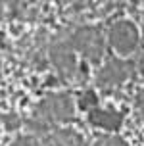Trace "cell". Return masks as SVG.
Wrapping results in <instances>:
<instances>
[{"instance_id": "1", "label": "cell", "mask_w": 144, "mask_h": 146, "mask_svg": "<svg viewBox=\"0 0 144 146\" xmlns=\"http://www.w3.org/2000/svg\"><path fill=\"white\" fill-rule=\"evenodd\" d=\"M108 38L113 50H117L119 54H131L138 44V31L131 21L121 19L111 25Z\"/></svg>"}, {"instance_id": "2", "label": "cell", "mask_w": 144, "mask_h": 146, "mask_svg": "<svg viewBox=\"0 0 144 146\" xmlns=\"http://www.w3.org/2000/svg\"><path fill=\"white\" fill-rule=\"evenodd\" d=\"M73 40H75V46L90 62H94V64L100 62L102 54H104V38H102V33L98 29H94V27H81L75 33Z\"/></svg>"}, {"instance_id": "3", "label": "cell", "mask_w": 144, "mask_h": 146, "mask_svg": "<svg viewBox=\"0 0 144 146\" xmlns=\"http://www.w3.org/2000/svg\"><path fill=\"white\" fill-rule=\"evenodd\" d=\"M131 73H133V64L125 62V60L111 58L109 62H106V66L98 73V85L102 88L117 87V85H121L129 79Z\"/></svg>"}, {"instance_id": "4", "label": "cell", "mask_w": 144, "mask_h": 146, "mask_svg": "<svg viewBox=\"0 0 144 146\" xmlns=\"http://www.w3.org/2000/svg\"><path fill=\"white\" fill-rule=\"evenodd\" d=\"M90 123L96 125V127H102V129H108V131H117L123 123V115L119 111H113V110H92L90 111Z\"/></svg>"}, {"instance_id": "5", "label": "cell", "mask_w": 144, "mask_h": 146, "mask_svg": "<svg viewBox=\"0 0 144 146\" xmlns=\"http://www.w3.org/2000/svg\"><path fill=\"white\" fill-rule=\"evenodd\" d=\"M44 108H46V111H48L52 117H56V119H67V117L73 113L71 100L65 98V96L48 98V100L44 102Z\"/></svg>"}, {"instance_id": "6", "label": "cell", "mask_w": 144, "mask_h": 146, "mask_svg": "<svg viewBox=\"0 0 144 146\" xmlns=\"http://www.w3.org/2000/svg\"><path fill=\"white\" fill-rule=\"evenodd\" d=\"M54 62H56L60 69H64V71H69L71 73L75 69V58H73V54L69 48H65V46H60L54 50Z\"/></svg>"}, {"instance_id": "7", "label": "cell", "mask_w": 144, "mask_h": 146, "mask_svg": "<svg viewBox=\"0 0 144 146\" xmlns=\"http://www.w3.org/2000/svg\"><path fill=\"white\" fill-rule=\"evenodd\" d=\"M52 146H81V139L73 133H60L52 140Z\"/></svg>"}, {"instance_id": "8", "label": "cell", "mask_w": 144, "mask_h": 146, "mask_svg": "<svg viewBox=\"0 0 144 146\" xmlns=\"http://www.w3.org/2000/svg\"><path fill=\"white\" fill-rule=\"evenodd\" d=\"M92 146H127V142L117 135H104V137L94 140Z\"/></svg>"}, {"instance_id": "9", "label": "cell", "mask_w": 144, "mask_h": 146, "mask_svg": "<svg viewBox=\"0 0 144 146\" xmlns=\"http://www.w3.org/2000/svg\"><path fill=\"white\" fill-rule=\"evenodd\" d=\"M92 106H96V94L92 90H88L81 96V108L85 110V108H92Z\"/></svg>"}, {"instance_id": "10", "label": "cell", "mask_w": 144, "mask_h": 146, "mask_svg": "<svg viewBox=\"0 0 144 146\" xmlns=\"http://www.w3.org/2000/svg\"><path fill=\"white\" fill-rule=\"evenodd\" d=\"M137 108H138V111L144 115V88L138 92V96H137Z\"/></svg>"}, {"instance_id": "11", "label": "cell", "mask_w": 144, "mask_h": 146, "mask_svg": "<svg viewBox=\"0 0 144 146\" xmlns=\"http://www.w3.org/2000/svg\"><path fill=\"white\" fill-rule=\"evenodd\" d=\"M19 146H35V142H31V140H23V142H19Z\"/></svg>"}, {"instance_id": "12", "label": "cell", "mask_w": 144, "mask_h": 146, "mask_svg": "<svg viewBox=\"0 0 144 146\" xmlns=\"http://www.w3.org/2000/svg\"><path fill=\"white\" fill-rule=\"evenodd\" d=\"M140 69H142V73H144V56L140 58Z\"/></svg>"}, {"instance_id": "13", "label": "cell", "mask_w": 144, "mask_h": 146, "mask_svg": "<svg viewBox=\"0 0 144 146\" xmlns=\"http://www.w3.org/2000/svg\"><path fill=\"white\" fill-rule=\"evenodd\" d=\"M142 36H144V33H142Z\"/></svg>"}]
</instances>
